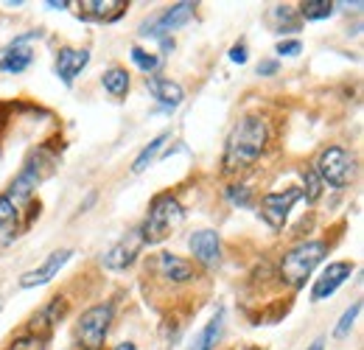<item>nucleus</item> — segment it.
I'll list each match as a JSON object with an SVG mask.
<instances>
[{"mask_svg": "<svg viewBox=\"0 0 364 350\" xmlns=\"http://www.w3.org/2000/svg\"><path fill=\"white\" fill-rule=\"evenodd\" d=\"M269 143V123L258 115H247L241 118L227 143H225V157H222V171L225 174H241L247 168H252L258 162V157L266 151Z\"/></svg>", "mask_w": 364, "mask_h": 350, "instance_id": "nucleus-1", "label": "nucleus"}, {"mask_svg": "<svg viewBox=\"0 0 364 350\" xmlns=\"http://www.w3.org/2000/svg\"><path fill=\"white\" fill-rule=\"evenodd\" d=\"M182 216L185 213H182V205L176 202V197H171V194L154 197L143 227H137L143 236V244H160L162 238H168L182 225Z\"/></svg>", "mask_w": 364, "mask_h": 350, "instance_id": "nucleus-2", "label": "nucleus"}, {"mask_svg": "<svg viewBox=\"0 0 364 350\" xmlns=\"http://www.w3.org/2000/svg\"><path fill=\"white\" fill-rule=\"evenodd\" d=\"M325 252H328L325 241H303V244L291 247L283 255V261H280V277H283V283H289L291 289H300L305 283V277L322 264Z\"/></svg>", "mask_w": 364, "mask_h": 350, "instance_id": "nucleus-3", "label": "nucleus"}, {"mask_svg": "<svg viewBox=\"0 0 364 350\" xmlns=\"http://www.w3.org/2000/svg\"><path fill=\"white\" fill-rule=\"evenodd\" d=\"M112 303H98L93 308H87L79 322H76V342L79 347L84 350H101L104 342H107V333H109V325H112Z\"/></svg>", "mask_w": 364, "mask_h": 350, "instance_id": "nucleus-4", "label": "nucleus"}, {"mask_svg": "<svg viewBox=\"0 0 364 350\" xmlns=\"http://www.w3.org/2000/svg\"><path fill=\"white\" fill-rule=\"evenodd\" d=\"M314 171H317V177L322 180V185H331V188H347V185L353 183L356 162H353V157H350L342 146H328V149L319 154Z\"/></svg>", "mask_w": 364, "mask_h": 350, "instance_id": "nucleus-5", "label": "nucleus"}, {"mask_svg": "<svg viewBox=\"0 0 364 350\" xmlns=\"http://www.w3.org/2000/svg\"><path fill=\"white\" fill-rule=\"evenodd\" d=\"M194 3H174L168 9H162L160 15H154L151 20H146L140 26V34L143 37H165L168 31L179 29V26H185L191 17H194Z\"/></svg>", "mask_w": 364, "mask_h": 350, "instance_id": "nucleus-6", "label": "nucleus"}, {"mask_svg": "<svg viewBox=\"0 0 364 350\" xmlns=\"http://www.w3.org/2000/svg\"><path fill=\"white\" fill-rule=\"evenodd\" d=\"M143 247H146V244H143L140 230H132V233H126L118 244H112V247L104 252L101 264H104V269H109V272H123V269H129V266L137 261V255H140Z\"/></svg>", "mask_w": 364, "mask_h": 350, "instance_id": "nucleus-7", "label": "nucleus"}, {"mask_svg": "<svg viewBox=\"0 0 364 350\" xmlns=\"http://www.w3.org/2000/svg\"><path fill=\"white\" fill-rule=\"evenodd\" d=\"M300 197H303L300 188H289V191L266 194V197L261 199V216H264V222H266L272 230H280V227L286 225V219H289L294 202H297Z\"/></svg>", "mask_w": 364, "mask_h": 350, "instance_id": "nucleus-8", "label": "nucleus"}, {"mask_svg": "<svg viewBox=\"0 0 364 350\" xmlns=\"http://www.w3.org/2000/svg\"><path fill=\"white\" fill-rule=\"evenodd\" d=\"M154 272H157V277H162L171 286H182V283L197 280L194 264L185 261V258H179V255H171V252H160L154 258Z\"/></svg>", "mask_w": 364, "mask_h": 350, "instance_id": "nucleus-9", "label": "nucleus"}, {"mask_svg": "<svg viewBox=\"0 0 364 350\" xmlns=\"http://www.w3.org/2000/svg\"><path fill=\"white\" fill-rule=\"evenodd\" d=\"M350 275H353V264H347V261H333V264H328V266L322 269V275L317 277L314 289H311V303H319V300L331 297Z\"/></svg>", "mask_w": 364, "mask_h": 350, "instance_id": "nucleus-10", "label": "nucleus"}, {"mask_svg": "<svg viewBox=\"0 0 364 350\" xmlns=\"http://www.w3.org/2000/svg\"><path fill=\"white\" fill-rule=\"evenodd\" d=\"M70 250H56V252H51L37 269H31V272H26L23 277H20V286L23 289H34V286H45V283H51L56 275H59V269L70 261Z\"/></svg>", "mask_w": 364, "mask_h": 350, "instance_id": "nucleus-11", "label": "nucleus"}, {"mask_svg": "<svg viewBox=\"0 0 364 350\" xmlns=\"http://www.w3.org/2000/svg\"><path fill=\"white\" fill-rule=\"evenodd\" d=\"M188 247H191L194 258L202 266H216L222 261V241H219V236L213 230H197L188 238Z\"/></svg>", "mask_w": 364, "mask_h": 350, "instance_id": "nucleus-12", "label": "nucleus"}, {"mask_svg": "<svg viewBox=\"0 0 364 350\" xmlns=\"http://www.w3.org/2000/svg\"><path fill=\"white\" fill-rule=\"evenodd\" d=\"M68 314V300L65 297H54L48 305H43L34 317H31V325H29V333H37V336H48L51 339V330L56 328V322Z\"/></svg>", "mask_w": 364, "mask_h": 350, "instance_id": "nucleus-13", "label": "nucleus"}, {"mask_svg": "<svg viewBox=\"0 0 364 350\" xmlns=\"http://www.w3.org/2000/svg\"><path fill=\"white\" fill-rule=\"evenodd\" d=\"M43 177L45 174L40 171V165H37V160H31L17 177H15V183L9 185V191H6V197L15 202V205H20V202H26V199H31V194L37 191V185L43 183Z\"/></svg>", "mask_w": 364, "mask_h": 350, "instance_id": "nucleus-14", "label": "nucleus"}, {"mask_svg": "<svg viewBox=\"0 0 364 350\" xmlns=\"http://www.w3.org/2000/svg\"><path fill=\"white\" fill-rule=\"evenodd\" d=\"M87 62H90V51L87 48H62L56 54V76L65 84H73L76 76L87 68Z\"/></svg>", "mask_w": 364, "mask_h": 350, "instance_id": "nucleus-15", "label": "nucleus"}, {"mask_svg": "<svg viewBox=\"0 0 364 350\" xmlns=\"http://www.w3.org/2000/svg\"><path fill=\"white\" fill-rule=\"evenodd\" d=\"M146 87L151 93V98H157L162 107L174 109L182 104V98H185V90H182L176 82L165 79V76H146Z\"/></svg>", "mask_w": 364, "mask_h": 350, "instance_id": "nucleus-16", "label": "nucleus"}, {"mask_svg": "<svg viewBox=\"0 0 364 350\" xmlns=\"http://www.w3.org/2000/svg\"><path fill=\"white\" fill-rule=\"evenodd\" d=\"M20 205H15L6 194H0V247H9L20 236Z\"/></svg>", "mask_w": 364, "mask_h": 350, "instance_id": "nucleus-17", "label": "nucleus"}, {"mask_svg": "<svg viewBox=\"0 0 364 350\" xmlns=\"http://www.w3.org/2000/svg\"><path fill=\"white\" fill-rule=\"evenodd\" d=\"M79 9L87 20H107L109 23V20H118L123 15L126 3L123 0H82Z\"/></svg>", "mask_w": 364, "mask_h": 350, "instance_id": "nucleus-18", "label": "nucleus"}, {"mask_svg": "<svg viewBox=\"0 0 364 350\" xmlns=\"http://www.w3.org/2000/svg\"><path fill=\"white\" fill-rule=\"evenodd\" d=\"M222 328H225V311H219V314L197 333V339L188 344V350H213V344H216L219 336H222Z\"/></svg>", "mask_w": 364, "mask_h": 350, "instance_id": "nucleus-19", "label": "nucleus"}, {"mask_svg": "<svg viewBox=\"0 0 364 350\" xmlns=\"http://www.w3.org/2000/svg\"><path fill=\"white\" fill-rule=\"evenodd\" d=\"M31 62H34V54H31V48L12 45V48L3 54V59H0V70H3V73H23V70H26Z\"/></svg>", "mask_w": 364, "mask_h": 350, "instance_id": "nucleus-20", "label": "nucleus"}, {"mask_svg": "<svg viewBox=\"0 0 364 350\" xmlns=\"http://www.w3.org/2000/svg\"><path fill=\"white\" fill-rule=\"evenodd\" d=\"M101 84L104 90L112 96V98H123L129 93V73L123 68H109L104 76H101Z\"/></svg>", "mask_w": 364, "mask_h": 350, "instance_id": "nucleus-21", "label": "nucleus"}, {"mask_svg": "<svg viewBox=\"0 0 364 350\" xmlns=\"http://www.w3.org/2000/svg\"><path fill=\"white\" fill-rule=\"evenodd\" d=\"M165 140H168V132H160V135H157V137H154V140H151V143H149V146L135 157L132 171H135V174H143V171L157 160V154H160V149L165 146Z\"/></svg>", "mask_w": 364, "mask_h": 350, "instance_id": "nucleus-22", "label": "nucleus"}, {"mask_svg": "<svg viewBox=\"0 0 364 350\" xmlns=\"http://www.w3.org/2000/svg\"><path fill=\"white\" fill-rule=\"evenodd\" d=\"M333 9H336V3H331V0H305L300 6V15L305 20H325L333 15Z\"/></svg>", "mask_w": 364, "mask_h": 350, "instance_id": "nucleus-23", "label": "nucleus"}, {"mask_svg": "<svg viewBox=\"0 0 364 350\" xmlns=\"http://www.w3.org/2000/svg\"><path fill=\"white\" fill-rule=\"evenodd\" d=\"M129 56H132V62H135L143 73H149V76H151V73L157 70V65H160V59H157L154 54L143 51V48H132V51H129Z\"/></svg>", "mask_w": 364, "mask_h": 350, "instance_id": "nucleus-24", "label": "nucleus"}, {"mask_svg": "<svg viewBox=\"0 0 364 350\" xmlns=\"http://www.w3.org/2000/svg\"><path fill=\"white\" fill-rule=\"evenodd\" d=\"M12 350H48V336L26 333V336H20V339L12 342Z\"/></svg>", "mask_w": 364, "mask_h": 350, "instance_id": "nucleus-25", "label": "nucleus"}, {"mask_svg": "<svg viewBox=\"0 0 364 350\" xmlns=\"http://www.w3.org/2000/svg\"><path fill=\"white\" fill-rule=\"evenodd\" d=\"M303 177H305V197H308L311 202H317L319 194H322V180L317 177V171H314V168H305V171H303Z\"/></svg>", "mask_w": 364, "mask_h": 350, "instance_id": "nucleus-26", "label": "nucleus"}, {"mask_svg": "<svg viewBox=\"0 0 364 350\" xmlns=\"http://www.w3.org/2000/svg\"><path fill=\"white\" fill-rule=\"evenodd\" d=\"M358 314H361V303H353V305L342 314V319H339V325H336V330H333V333H336V336H344V333L353 328V322H356V317H358Z\"/></svg>", "mask_w": 364, "mask_h": 350, "instance_id": "nucleus-27", "label": "nucleus"}, {"mask_svg": "<svg viewBox=\"0 0 364 350\" xmlns=\"http://www.w3.org/2000/svg\"><path fill=\"white\" fill-rule=\"evenodd\" d=\"M227 199H230L233 205H238V208H250V188H244V185H230V188H227Z\"/></svg>", "mask_w": 364, "mask_h": 350, "instance_id": "nucleus-28", "label": "nucleus"}, {"mask_svg": "<svg viewBox=\"0 0 364 350\" xmlns=\"http://www.w3.org/2000/svg\"><path fill=\"white\" fill-rule=\"evenodd\" d=\"M280 56H297L300 51H303V43L300 40H283V43H278V48H275Z\"/></svg>", "mask_w": 364, "mask_h": 350, "instance_id": "nucleus-29", "label": "nucleus"}, {"mask_svg": "<svg viewBox=\"0 0 364 350\" xmlns=\"http://www.w3.org/2000/svg\"><path fill=\"white\" fill-rule=\"evenodd\" d=\"M230 62H236V65H244V62H247V45H244V43H238V45L230 48Z\"/></svg>", "mask_w": 364, "mask_h": 350, "instance_id": "nucleus-30", "label": "nucleus"}, {"mask_svg": "<svg viewBox=\"0 0 364 350\" xmlns=\"http://www.w3.org/2000/svg\"><path fill=\"white\" fill-rule=\"evenodd\" d=\"M275 73H278V62L275 59H264L258 65V76H275Z\"/></svg>", "mask_w": 364, "mask_h": 350, "instance_id": "nucleus-31", "label": "nucleus"}, {"mask_svg": "<svg viewBox=\"0 0 364 350\" xmlns=\"http://www.w3.org/2000/svg\"><path fill=\"white\" fill-rule=\"evenodd\" d=\"M68 3H65V0H59V3H56V0H48V9H65Z\"/></svg>", "mask_w": 364, "mask_h": 350, "instance_id": "nucleus-32", "label": "nucleus"}, {"mask_svg": "<svg viewBox=\"0 0 364 350\" xmlns=\"http://www.w3.org/2000/svg\"><path fill=\"white\" fill-rule=\"evenodd\" d=\"M308 350H325V339H314V344Z\"/></svg>", "mask_w": 364, "mask_h": 350, "instance_id": "nucleus-33", "label": "nucleus"}, {"mask_svg": "<svg viewBox=\"0 0 364 350\" xmlns=\"http://www.w3.org/2000/svg\"><path fill=\"white\" fill-rule=\"evenodd\" d=\"M115 350H137V347H135V344H132V342H121V344H118V347H115Z\"/></svg>", "mask_w": 364, "mask_h": 350, "instance_id": "nucleus-34", "label": "nucleus"}]
</instances>
